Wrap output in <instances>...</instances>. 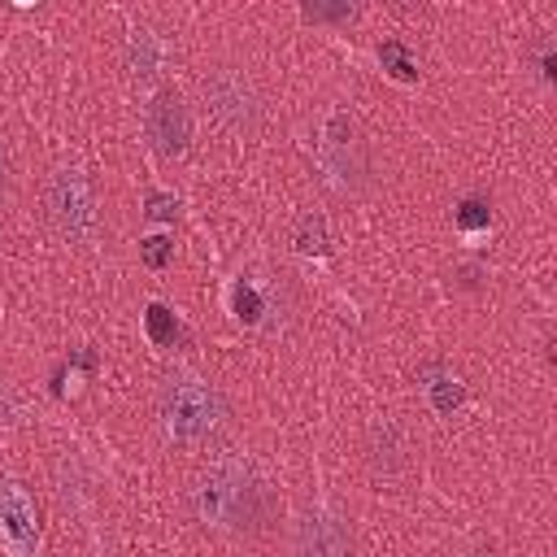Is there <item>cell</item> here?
I'll use <instances>...</instances> for the list:
<instances>
[{"instance_id":"obj_1","label":"cell","mask_w":557,"mask_h":557,"mask_svg":"<svg viewBox=\"0 0 557 557\" xmlns=\"http://www.w3.org/2000/svg\"><path fill=\"white\" fill-rule=\"evenodd\" d=\"M191 513L213 531H252L265 522V487L244 466H213L191 487Z\"/></svg>"},{"instance_id":"obj_2","label":"cell","mask_w":557,"mask_h":557,"mask_svg":"<svg viewBox=\"0 0 557 557\" xmlns=\"http://www.w3.org/2000/svg\"><path fill=\"white\" fill-rule=\"evenodd\" d=\"M157 413H161V426L170 440L178 444H200L209 440L222 418H226V400L218 396V387L200 374H187V370H174L165 383H161V396H157Z\"/></svg>"},{"instance_id":"obj_3","label":"cell","mask_w":557,"mask_h":557,"mask_svg":"<svg viewBox=\"0 0 557 557\" xmlns=\"http://www.w3.org/2000/svg\"><path fill=\"white\" fill-rule=\"evenodd\" d=\"M44 209L48 222L70 239V244H91L100 235V205L96 187L83 170H57L44 187Z\"/></svg>"},{"instance_id":"obj_4","label":"cell","mask_w":557,"mask_h":557,"mask_svg":"<svg viewBox=\"0 0 557 557\" xmlns=\"http://www.w3.org/2000/svg\"><path fill=\"white\" fill-rule=\"evenodd\" d=\"M205 113L235 135H252L257 117H261V96L252 87V78L235 65H222L205 78Z\"/></svg>"},{"instance_id":"obj_5","label":"cell","mask_w":557,"mask_h":557,"mask_svg":"<svg viewBox=\"0 0 557 557\" xmlns=\"http://www.w3.org/2000/svg\"><path fill=\"white\" fill-rule=\"evenodd\" d=\"M235 318L252 331H278L283 313L292 309L287 305V287H283V274L278 278H261V274H239L235 283Z\"/></svg>"},{"instance_id":"obj_6","label":"cell","mask_w":557,"mask_h":557,"mask_svg":"<svg viewBox=\"0 0 557 557\" xmlns=\"http://www.w3.org/2000/svg\"><path fill=\"white\" fill-rule=\"evenodd\" d=\"M144 131H148V144H152L165 161H174V157L187 152V144H191V122H187L183 96H178L174 87H161V91L148 100V109H144Z\"/></svg>"},{"instance_id":"obj_7","label":"cell","mask_w":557,"mask_h":557,"mask_svg":"<svg viewBox=\"0 0 557 557\" xmlns=\"http://www.w3.org/2000/svg\"><path fill=\"white\" fill-rule=\"evenodd\" d=\"M0 544L13 557H35L39 548V505L22 483H0Z\"/></svg>"},{"instance_id":"obj_8","label":"cell","mask_w":557,"mask_h":557,"mask_svg":"<svg viewBox=\"0 0 557 557\" xmlns=\"http://www.w3.org/2000/svg\"><path fill=\"white\" fill-rule=\"evenodd\" d=\"M292 557H352V531L335 509H313L292 531Z\"/></svg>"},{"instance_id":"obj_9","label":"cell","mask_w":557,"mask_h":557,"mask_svg":"<svg viewBox=\"0 0 557 557\" xmlns=\"http://www.w3.org/2000/svg\"><path fill=\"white\" fill-rule=\"evenodd\" d=\"M322 161L344 187L366 178V144H361V135H357L348 113H331L326 117V126H322Z\"/></svg>"},{"instance_id":"obj_10","label":"cell","mask_w":557,"mask_h":557,"mask_svg":"<svg viewBox=\"0 0 557 557\" xmlns=\"http://www.w3.org/2000/svg\"><path fill=\"white\" fill-rule=\"evenodd\" d=\"M366 461L379 479H396L409 461V444H405V426L396 418H379L366 435Z\"/></svg>"},{"instance_id":"obj_11","label":"cell","mask_w":557,"mask_h":557,"mask_svg":"<svg viewBox=\"0 0 557 557\" xmlns=\"http://www.w3.org/2000/svg\"><path fill=\"white\" fill-rule=\"evenodd\" d=\"M165 61H170V48H165L161 35H152V30H135L131 35V44H126V70H131L135 83H152L165 70Z\"/></svg>"},{"instance_id":"obj_12","label":"cell","mask_w":557,"mask_h":557,"mask_svg":"<svg viewBox=\"0 0 557 557\" xmlns=\"http://www.w3.org/2000/svg\"><path fill=\"white\" fill-rule=\"evenodd\" d=\"M422 387H426L431 409H435V413H444V418H448V413H453V409L466 400L461 383H457L453 374H444V370H426V383H422Z\"/></svg>"},{"instance_id":"obj_13","label":"cell","mask_w":557,"mask_h":557,"mask_svg":"<svg viewBox=\"0 0 557 557\" xmlns=\"http://www.w3.org/2000/svg\"><path fill=\"white\" fill-rule=\"evenodd\" d=\"M379 61H383V70H387L392 78H400V83H413V78H418V61H413V52H409L400 39H383V44H379Z\"/></svg>"},{"instance_id":"obj_14","label":"cell","mask_w":557,"mask_h":557,"mask_svg":"<svg viewBox=\"0 0 557 557\" xmlns=\"http://www.w3.org/2000/svg\"><path fill=\"white\" fill-rule=\"evenodd\" d=\"M296 248H300L305 257H322V252H326V222H322L318 213H305V218L296 222Z\"/></svg>"},{"instance_id":"obj_15","label":"cell","mask_w":557,"mask_h":557,"mask_svg":"<svg viewBox=\"0 0 557 557\" xmlns=\"http://www.w3.org/2000/svg\"><path fill=\"white\" fill-rule=\"evenodd\" d=\"M144 322H148V335H152L157 344H174V339H178V322H174V313H170L165 305H148Z\"/></svg>"},{"instance_id":"obj_16","label":"cell","mask_w":557,"mask_h":557,"mask_svg":"<svg viewBox=\"0 0 557 557\" xmlns=\"http://www.w3.org/2000/svg\"><path fill=\"white\" fill-rule=\"evenodd\" d=\"M487 218H492V209H487L483 196H466L461 209H457V226L461 231H479V226H487Z\"/></svg>"},{"instance_id":"obj_17","label":"cell","mask_w":557,"mask_h":557,"mask_svg":"<svg viewBox=\"0 0 557 557\" xmlns=\"http://www.w3.org/2000/svg\"><path fill=\"white\" fill-rule=\"evenodd\" d=\"M152 222H174L178 218V196L170 191H148V209H144Z\"/></svg>"},{"instance_id":"obj_18","label":"cell","mask_w":557,"mask_h":557,"mask_svg":"<svg viewBox=\"0 0 557 557\" xmlns=\"http://www.w3.org/2000/svg\"><path fill=\"white\" fill-rule=\"evenodd\" d=\"M139 257H144V265L161 270V265L174 257V244H170L165 235H152V239H144V244H139Z\"/></svg>"},{"instance_id":"obj_19","label":"cell","mask_w":557,"mask_h":557,"mask_svg":"<svg viewBox=\"0 0 557 557\" xmlns=\"http://www.w3.org/2000/svg\"><path fill=\"white\" fill-rule=\"evenodd\" d=\"M352 4H305V17L309 22H352Z\"/></svg>"},{"instance_id":"obj_20","label":"cell","mask_w":557,"mask_h":557,"mask_svg":"<svg viewBox=\"0 0 557 557\" xmlns=\"http://www.w3.org/2000/svg\"><path fill=\"white\" fill-rule=\"evenodd\" d=\"M474 557H496V548L487 544V548H474Z\"/></svg>"},{"instance_id":"obj_21","label":"cell","mask_w":557,"mask_h":557,"mask_svg":"<svg viewBox=\"0 0 557 557\" xmlns=\"http://www.w3.org/2000/svg\"><path fill=\"white\" fill-rule=\"evenodd\" d=\"M0 170H4V157H0Z\"/></svg>"}]
</instances>
